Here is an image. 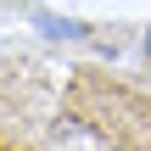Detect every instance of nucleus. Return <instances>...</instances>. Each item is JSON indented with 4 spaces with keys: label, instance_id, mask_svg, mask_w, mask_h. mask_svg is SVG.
Masks as SVG:
<instances>
[{
    "label": "nucleus",
    "instance_id": "obj_1",
    "mask_svg": "<svg viewBox=\"0 0 151 151\" xmlns=\"http://www.w3.org/2000/svg\"><path fill=\"white\" fill-rule=\"evenodd\" d=\"M62 112L101 134L112 151H151V101L129 84H112L101 73H78L62 90Z\"/></svg>",
    "mask_w": 151,
    "mask_h": 151
},
{
    "label": "nucleus",
    "instance_id": "obj_2",
    "mask_svg": "<svg viewBox=\"0 0 151 151\" xmlns=\"http://www.w3.org/2000/svg\"><path fill=\"white\" fill-rule=\"evenodd\" d=\"M0 151H45V112L34 67L0 50Z\"/></svg>",
    "mask_w": 151,
    "mask_h": 151
},
{
    "label": "nucleus",
    "instance_id": "obj_3",
    "mask_svg": "<svg viewBox=\"0 0 151 151\" xmlns=\"http://www.w3.org/2000/svg\"><path fill=\"white\" fill-rule=\"evenodd\" d=\"M146 50H151V34H146Z\"/></svg>",
    "mask_w": 151,
    "mask_h": 151
}]
</instances>
